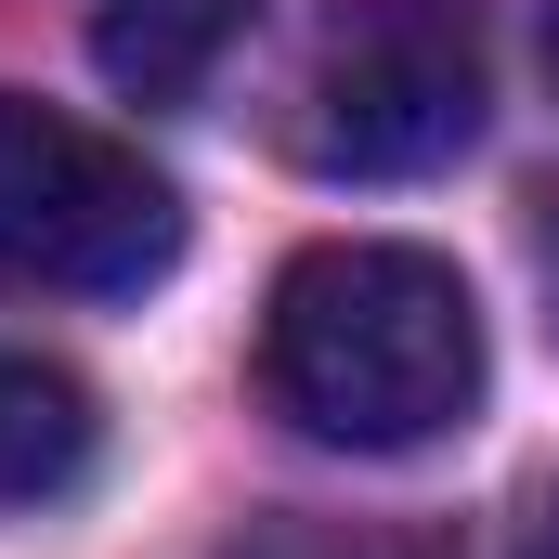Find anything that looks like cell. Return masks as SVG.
<instances>
[{
  "mask_svg": "<svg viewBox=\"0 0 559 559\" xmlns=\"http://www.w3.org/2000/svg\"><path fill=\"white\" fill-rule=\"evenodd\" d=\"M261 391L338 455H417L481 404V312L429 248H299L261 312Z\"/></svg>",
  "mask_w": 559,
  "mask_h": 559,
  "instance_id": "6da1fadb",
  "label": "cell"
},
{
  "mask_svg": "<svg viewBox=\"0 0 559 559\" xmlns=\"http://www.w3.org/2000/svg\"><path fill=\"white\" fill-rule=\"evenodd\" d=\"M182 261V195L143 169V143L92 131L66 105L0 92V286L39 299H131Z\"/></svg>",
  "mask_w": 559,
  "mask_h": 559,
  "instance_id": "7a4b0ae2",
  "label": "cell"
},
{
  "mask_svg": "<svg viewBox=\"0 0 559 559\" xmlns=\"http://www.w3.org/2000/svg\"><path fill=\"white\" fill-rule=\"evenodd\" d=\"M299 156L338 182H417L481 131V26L468 0H352L312 52Z\"/></svg>",
  "mask_w": 559,
  "mask_h": 559,
  "instance_id": "3957f363",
  "label": "cell"
},
{
  "mask_svg": "<svg viewBox=\"0 0 559 559\" xmlns=\"http://www.w3.org/2000/svg\"><path fill=\"white\" fill-rule=\"evenodd\" d=\"M105 455V417L66 365L39 352H0V508H66Z\"/></svg>",
  "mask_w": 559,
  "mask_h": 559,
  "instance_id": "277c9868",
  "label": "cell"
},
{
  "mask_svg": "<svg viewBox=\"0 0 559 559\" xmlns=\"http://www.w3.org/2000/svg\"><path fill=\"white\" fill-rule=\"evenodd\" d=\"M235 26H248V0H105L92 13V52H105V79L131 105H182L235 52Z\"/></svg>",
  "mask_w": 559,
  "mask_h": 559,
  "instance_id": "5b68a950",
  "label": "cell"
},
{
  "mask_svg": "<svg viewBox=\"0 0 559 559\" xmlns=\"http://www.w3.org/2000/svg\"><path fill=\"white\" fill-rule=\"evenodd\" d=\"M222 559H429V547H391V534H352V521H261V534H235Z\"/></svg>",
  "mask_w": 559,
  "mask_h": 559,
  "instance_id": "8992f818",
  "label": "cell"
},
{
  "mask_svg": "<svg viewBox=\"0 0 559 559\" xmlns=\"http://www.w3.org/2000/svg\"><path fill=\"white\" fill-rule=\"evenodd\" d=\"M534 274H547V312H559V222L534 235Z\"/></svg>",
  "mask_w": 559,
  "mask_h": 559,
  "instance_id": "52a82bcc",
  "label": "cell"
},
{
  "mask_svg": "<svg viewBox=\"0 0 559 559\" xmlns=\"http://www.w3.org/2000/svg\"><path fill=\"white\" fill-rule=\"evenodd\" d=\"M534 559H559V508H547V534H534Z\"/></svg>",
  "mask_w": 559,
  "mask_h": 559,
  "instance_id": "ba28073f",
  "label": "cell"
},
{
  "mask_svg": "<svg viewBox=\"0 0 559 559\" xmlns=\"http://www.w3.org/2000/svg\"><path fill=\"white\" fill-rule=\"evenodd\" d=\"M547 79H559V0H547Z\"/></svg>",
  "mask_w": 559,
  "mask_h": 559,
  "instance_id": "9c48e42d",
  "label": "cell"
}]
</instances>
